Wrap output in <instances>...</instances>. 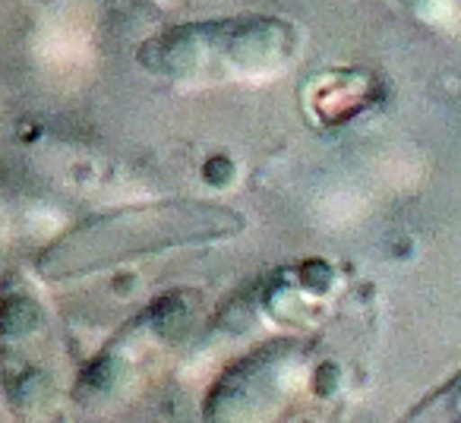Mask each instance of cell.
Returning a JSON list of instances; mask_svg holds the SVG:
<instances>
[{"label":"cell","mask_w":461,"mask_h":423,"mask_svg":"<svg viewBox=\"0 0 461 423\" xmlns=\"http://www.w3.org/2000/svg\"><path fill=\"white\" fill-rule=\"evenodd\" d=\"M238 228L240 221L218 205L167 202L149 205V209H127L67 234L58 247H51L41 256V272L48 278H77L86 272L117 266L123 259L146 256V253L228 238Z\"/></svg>","instance_id":"cell-1"}]
</instances>
